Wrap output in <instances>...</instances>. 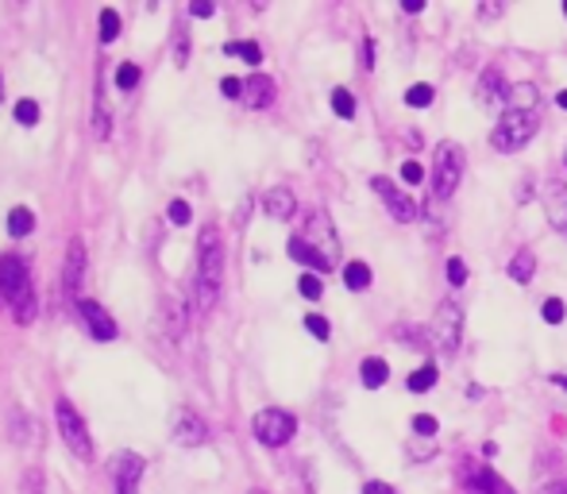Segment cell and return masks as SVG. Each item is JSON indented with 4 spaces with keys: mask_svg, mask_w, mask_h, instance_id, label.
<instances>
[{
    "mask_svg": "<svg viewBox=\"0 0 567 494\" xmlns=\"http://www.w3.org/2000/svg\"><path fill=\"white\" fill-rule=\"evenodd\" d=\"M143 472H147V460L135 456V452H116V456L109 460V475H113L116 494H135V491H140Z\"/></svg>",
    "mask_w": 567,
    "mask_h": 494,
    "instance_id": "9c48e42d",
    "label": "cell"
},
{
    "mask_svg": "<svg viewBox=\"0 0 567 494\" xmlns=\"http://www.w3.org/2000/svg\"><path fill=\"white\" fill-rule=\"evenodd\" d=\"M78 309H82V321L85 329H90V337L97 340V344H109V340H116V321L109 317L105 306H97V301H78Z\"/></svg>",
    "mask_w": 567,
    "mask_h": 494,
    "instance_id": "7c38bea8",
    "label": "cell"
},
{
    "mask_svg": "<svg viewBox=\"0 0 567 494\" xmlns=\"http://www.w3.org/2000/svg\"><path fill=\"white\" fill-rule=\"evenodd\" d=\"M166 217H171V225H189L194 220V213H189V202H171V209H166Z\"/></svg>",
    "mask_w": 567,
    "mask_h": 494,
    "instance_id": "8d00e7d4",
    "label": "cell"
},
{
    "mask_svg": "<svg viewBox=\"0 0 567 494\" xmlns=\"http://www.w3.org/2000/svg\"><path fill=\"white\" fill-rule=\"evenodd\" d=\"M556 382H560V387L567 390V374H556Z\"/></svg>",
    "mask_w": 567,
    "mask_h": 494,
    "instance_id": "f907efd6",
    "label": "cell"
},
{
    "mask_svg": "<svg viewBox=\"0 0 567 494\" xmlns=\"http://www.w3.org/2000/svg\"><path fill=\"white\" fill-rule=\"evenodd\" d=\"M421 8H425V4H421V0H402V12H405V16H417Z\"/></svg>",
    "mask_w": 567,
    "mask_h": 494,
    "instance_id": "7dc6e473",
    "label": "cell"
},
{
    "mask_svg": "<svg viewBox=\"0 0 567 494\" xmlns=\"http://www.w3.org/2000/svg\"><path fill=\"white\" fill-rule=\"evenodd\" d=\"M23 491L28 494H43V472H39V467H31L28 475H23V483H20Z\"/></svg>",
    "mask_w": 567,
    "mask_h": 494,
    "instance_id": "b9f144b4",
    "label": "cell"
},
{
    "mask_svg": "<svg viewBox=\"0 0 567 494\" xmlns=\"http://www.w3.org/2000/svg\"><path fill=\"white\" fill-rule=\"evenodd\" d=\"M16 121H20L23 127H35L39 124V105L31 97L16 101Z\"/></svg>",
    "mask_w": 567,
    "mask_h": 494,
    "instance_id": "f546056e",
    "label": "cell"
},
{
    "mask_svg": "<svg viewBox=\"0 0 567 494\" xmlns=\"http://www.w3.org/2000/svg\"><path fill=\"white\" fill-rule=\"evenodd\" d=\"M290 259L293 263H301V267H309V270H317V275H324V270H332V263L324 259L321 251H317L309 240H301V236H293L290 240Z\"/></svg>",
    "mask_w": 567,
    "mask_h": 494,
    "instance_id": "d6986e66",
    "label": "cell"
},
{
    "mask_svg": "<svg viewBox=\"0 0 567 494\" xmlns=\"http://www.w3.org/2000/svg\"><path fill=\"white\" fill-rule=\"evenodd\" d=\"M429 337H433V344L441 348L444 356L460 352V340H463V309L455 306V301H441V309H436L433 325H429Z\"/></svg>",
    "mask_w": 567,
    "mask_h": 494,
    "instance_id": "52a82bcc",
    "label": "cell"
},
{
    "mask_svg": "<svg viewBox=\"0 0 567 494\" xmlns=\"http://www.w3.org/2000/svg\"><path fill=\"white\" fill-rule=\"evenodd\" d=\"M262 209L275 220H290L293 213H298V197H293L290 186H270L267 197H262Z\"/></svg>",
    "mask_w": 567,
    "mask_h": 494,
    "instance_id": "e0dca14e",
    "label": "cell"
},
{
    "mask_svg": "<svg viewBox=\"0 0 567 494\" xmlns=\"http://www.w3.org/2000/svg\"><path fill=\"white\" fill-rule=\"evenodd\" d=\"M251 429H255V441H259V444H267V449H282V444H290L293 433H298V418L270 405V410L255 413Z\"/></svg>",
    "mask_w": 567,
    "mask_h": 494,
    "instance_id": "8992f818",
    "label": "cell"
},
{
    "mask_svg": "<svg viewBox=\"0 0 567 494\" xmlns=\"http://www.w3.org/2000/svg\"><path fill=\"white\" fill-rule=\"evenodd\" d=\"M363 494H398V491L390 487V483H379V480H374V483H367Z\"/></svg>",
    "mask_w": 567,
    "mask_h": 494,
    "instance_id": "f6af8a7d",
    "label": "cell"
},
{
    "mask_svg": "<svg viewBox=\"0 0 567 494\" xmlns=\"http://www.w3.org/2000/svg\"><path fill=\"white\" fill-rule=\"evenodd\" d=\"M359 379H363V387H367V390L386 387V379H390L386 360H379V356H371V360H363V368H359Z\"/></svg>",
    "mask_w": 567,
    "mask_h": 494,
    "instance_id": "44dd1931",
    "label": "cell"
},
{
    "mask_svg": "<svg viewBox=\"0 0 567 494\" xmlns=\"http://www.w3.org/2000/svg\"><path fill=\"white\" fill-rule=\"evenodd\" d=\"M467 487H471V494H517L498 472H494V467H486V464L471 467V472H467Z\"/></svg>",
    "mask_w": 567,
    "mask_h": 494,
    "instance_id": "2e32d148",
    "label": "cell"
},
{
    "mask_svg": "<svg viewBox=\"0 0 567 494\" xmlns=\"http://www.w3.org/2000/svg\"><path fill=\"white\" fill-rule=\"evenodd\" d=\"M116 85H120V90H135V85H140V66L124 62V66L116 70Z\"/></svg>",
    "mask_w": 567,
    "mask_h": 494,
    "instance_id": "836d02e7",
    "label": "cell"
},
{
    "mask_svg": "<svg viewBox=\"0 0 567 494\" xmlns=\"http://www.w3.org/2000/svg\"><path fill=\"white\" fill-rule=\"evenodd\" d=\"M540 317H545L548 325H560L564 317H567V306H564L560 298H548V301H545V309H540Z\"/></svg>",
    "mask_w": 567,
    "mask_h": 494,
    "instance_id": "e575fe53",
    "label": "cell"
},
{
    "mask_svg": "<svg viewBox=\"0 0 567 494\" xmlns=\"http://www.w3.org/2000/svg\"><path fill=\"white\" fill-rule=\"evenodd\" d=\"M209 441V425H205L197 413L182 410L178 418H174V444H182V449H197V444Z\"/></svg>",
    "mask_w": 567,
    "mask_h": 494,
    "instance_id": "9a60e30c",
    "label": "cell"
},
{
    "mask_svg": "<svg viewBox=\"0 0 567 494\" xmlns=\"http://www.w3.org/2000/svg\"><path fill=\"white\" fill-rule=\"evenodd\" d=\"M540 494H567V480H556V483H548Z\"/></svg>",
    "mask_w": 567,
    "mask_h": 494,
    "instance_id": "c3c4849f",
    "label": "cell"
},
{
    "mask_svg": "<svg viewBox=\"0 0 567 494\" xmlns=\"http://www.w3.org/2000/svg\"><path fill=\"white\" fill-rule=\"evenodd\" d=\"M298 290H301V298H309V301H317L324 294V282L317 275H301V282H298Z\"/></svg>",
    "mask_w": 567,
    "mask_h": 494,
    "instance_id": "d6a6232c",
    "label": "cell"
},
{
    "mask_svg": "<svg viewBox=\"0 0 567 494\" xmlns=\"http://www.w3.org/2000/svg\"><path fill=\"white\" fill-rule=\"evenodd\" d=\"M166 321H171V337L178 340L182 332H186V306H182V298H166Z\"/></svg>",
    "mask_w": 567,
    "mask_h": 494,
    "instance_id": "484cf974",
    "label": "cell"
},
{
    "mask_svg": "<svg viewBox=\"0 0 567 494\" xmlns=\"http://www.w3.org/2000/svg\"><path fill=\"white\" fill-rule=\"evenodd\" d=\"M54 421H59V436L78 460H90L93 456V441H90V429H85V418L74 410L70 398H59L54 402Z\"/></svg>",
    "mask_w": 567,
    "mask_h": 494,
    "instance_id": "5b68a950",
    "label": "cell"
},
{
    "mask_svg": "<svg viewBox=\"0 0 567 494\" xmlns=\"http://www.w3.org/2000/svg\"><path fill=\"white\" fill-rule=\"evenodd\" d=\"M0 298L12 306L16 321L28 325L35 317V286H31L23 259H16V255H0Z\"/></svg>",
    "mask_w": 567,
    "mask_h": 494,
    "instance_id": "7a4b0ae2",
    "label": "cell"
},
{
    "mask_svg": "<svg viewBox=\"0 0 567 494\" xmlns=\"http://www.w3.org/2000/svg\"><path fill=\"white\" fill-rule=\"evenodd\" d=\"M564 16H567V0H564Z\"/></svg>",
    "mask_w": 567,
    "mask_h": 494,
    "instance_id": "f5cc1de1",
    "label": "cell"
},
{
    "mask_svg": "<svg viewBox=\"0 0 567 494\" xmlns=\"http://www.w3.org/2000/svg\"><path fill=\"white\" fill-rule=\"evenodd\" d=\"M533 275H537V259H533L529 247H522V251L509 259V278H514V282H522V286H529Z\"/></svg>",
    "mask_w": 567,
    "mask_h": 494,
    "instance_id": "ffe728a7",
    "label": "cell"
},
{
    "mask_svg": "<svg viewBox=\"0 0 567 494\" xmlns=\"http://www.w3.org/2000/svg\"><path fill=\"white\" fill-rule=\"evenodd\" d=\"M31 429H35V425H31V418H23V413L16 410L12 413V441L16 444H31Z\"/></svg>",
    "mask_w": 567,
    "mask_h": 494,
    "instance_id": "1f68e13d",
    "label": "cell"
},
{
    "mask_svg": "<svg viewBox=\"0 0 567 494\" xmlns=\"http://www.w3.org/2000/svg\"><path fill=\"white\" fill-rule=\"evenodd\" d=\"M537 113H517V109H509V113H502V121L494 124V132H491V147L494 151H522L525 143L537 135Z\"/></svg>",
    "mask_w": 567,
    "mask_h": 494,
    "instance_id": "277c9868",
    "label": "cell"
},
{
    "mask_svg": "<svg viewBox=\"0 0 567 494\" xmlns=\"http://www.w3.org/2000/svg\"><path fill=\"white\" fill-rule=\"evenodd\" d=\"M564 163H567V151H564Z\"/></svg>",
    "mask_w": 567,
    "mask_h": 494,
    "instance_id": "db71d44e",
    "label": "cell"
},
{
    "mask_svg": "<svg viewBox=\"0 0 567 494\" xmlns=\"http://www.w3.org/2000/svg\"><path fill=\"white\" fill-rule=\"evenodd\" d=\"M363 66L374 70V39H367V43H363Z\"/></svg>",
    "mask_w": 567,
    "mask_h": 494,
    "instance_id": "bcb514c9",
    "label": "cell"
},
{
    "mask_svg": "<svg viewBox=\"0 0 567 494\" xmlns=\"http://www.w3.org/2000/svg\"><path fill=\"white\" fill-rule=\"evenodd\" d=\"M371 189L382 197V205H386L390 217H394L398 225H413V220H421L417 197H413L410 189L398 186V182H390V178H371Z\"/></svg>",
    "mask_w": 567,
    "mask_h": 494,
    "instance_id": "ba28073f",
    "label": "cell"
},
{
    "mask_svg": "<svg viewBox=\"0 0 567 494\" xmlns=\"http://www.w3.org/2000/svg\"><path fill=\"white\" fill-rule=\"evenodd\" d=\"M449 282H452V286H463V282H467V263H463L460 255H452V259H449Z\"/></svg>",
    "mask_w": 567,
    "mask_h": 494,
    "instance_id": "f35d334b",
    "label": "cell"
},
{
    "mask_svg": "<svg viewBox=\"0 0 567 494\" xmlns=\"http://www.w3.org/2000/svg\"><path fill=\"white\" fill-rule=\"evenodd\" d=\"M213 12H217L213 0H194V4H189V16H197V20H209Z\"/></svg>",
    "mask_w": 567,
    "mask_h": 494,
    "instance_id": "ee69618b",
    "label": "cell"
},
{
    "mask_svg": "<svg viewBox=\"0 0 567 494\" xmlns=\"http://www.w3.org/2000/svg\"><path fill=\"white\" fill-rule=\"evenodd\" d=\"M463 166H467V158H463V147L460 143H441L433 155V197L436 202H449L455 194V186H460L463 178Z\"/></svg>",
    "mask_w": 567,
    "mask_h": 494,
    "instance_id": "3957f363",
    "label": "cell"
},
{
    "mask_svg": "<svg viewBox=\"0 0 567 494\" xmlns=\"http://www.w3.org/2000/svg\"><path fill=\"white\" fill-rule=\"evenodd\" d=\"M306 329H309V332H313V337H317V340H329V337H332L329 321H324V317H321V313H309V317H306Z\"/></svg>",
    "mask_w": 567,
    "mask_h": 494,
    "instance_id": "74e56055",
    "label": "cell"
},
{
    "mask_svg": "<svg viewBox=\"0 0 567 494\" xmlns=\"http://www.w3.org/2000/svg\"><path fill=\"white\" fill-rule=\"evenodd\" d=\"M436 379H441L436 363H421V368L410 374V382H405V387H410L413 394H425V390H433V387H436Z\"/></svg>",
    "mask_w": 567,
    "mask_h": 494,
    "instance_id": "603a6c76",
    "label": "cell"
},
{
    "mask_svg": "<svg viewBox=\"0 0 567 494\" xmlns=\"http://www.w3.org/2000/svg\"><path fill=\"white\" fill-rule=\"evenodd\" d=\"M0 101H4V78H0Z\"/></svg>",
    "mask_w": 567,
    "mask_h": 494,
    "instance_id": "816d5d0a",
    "label": "cell"
},
{
    "mask_svg": "<svg viewBox=\"0 0 567 494\" xmlns=\"http://www.w3.org/2000/svg\"><path fill=\"white\" fill-rule=\"evenodd\" d=\"M85 267H90V255H85V244L74 236V240H70V247H66V267H62V282H66L70 298H78V290H82Z\"/></svg>",
    "mask_w": 567,
    "mask_h": 494,
    "instance_id": "5bb4252c",
    "label": "cell"
},
{
    "mask_svg": "<svg viewBox=\"0 0 567 494\" xmlns=\"http://www.w3.org/2000/svg\"><path fill=\"white\" fill-rule=\"evenodd\" d=\"M301 240H309L317 247V251L324 255V259L337 267V259H340V236H337V228H332V220H329V213H313V217L306 220V236Z\"/></svg>",
    "mask_w": 567,
    "mask_h": 494,
    "instance_id": "8fae6325",
    "label": "cell"
},
{
    "mask_svg": "<svg viewBox=\"0 0 567 494\" xmlns=\"http://www.w3.org/2000/svg\"><path fill=\"white\" fill-rule=\"evenodd\" d=\"M120 16H116V8H101V43H113V39L120 35Z\"/></svg>",
    "mask_w": 567,
    "mask_h": 494,
    "instance_id": "83f0119b",
    "label": "cell"
},
{
    "mask_svg": "<svg viewBox=\"0 0 567 494\" xmlns=\"http://www.w3.org/2000/svg\"><path fill=\"white\" fill-rule=\"evenodd\" d=\"M413 433H417V436H436V433H441V425H436L433 413H417V418H413Z\"/></svg>",
    "mask_w": 567,
    "mask_h": 494,
    "instance_id": "d590c367",
    "label": "cell"
},
{
    "mask_svg": "<svg viewBox=\"0 0 567 494\" xmlns=\"http://www.w3.org/2000/svg\"><path fill=\"white\" fill-rule=\"evenodd\" d=\"M332 113H337L340 121H351V116H355V97H351L348 90H332Z\"/></svg>",
    "mask_w": 567,
    "mask_h": 494,
    "instance_id": "f1b7e54d",
    "label": "cell"
},
{
    "mask_svg": "<svg viewBox=\"0 0 567 494\" xmlns=\"http://www.w3.org/2000/svg\"><path fill=\"white\" fill-rule=\"evenodd\" d=\"M244 105H251V109L275 105V82H270L267 74H251L244 82Z\"/></svg>",
    "mask_w": 567,
    "mask_h": 494,
    "instance_id": "ac0fdd59",
    "label": "cell"
},
{
    "mask_svg": "<svg viewBox=\"0 0 567 494\" xmlns=\"http://www.w3.org/2000/svg\"><path fill=\"white\" fill-rule=\"evenodd\" d=\"M556 105H560L564 113H567V90H564V93H556Z\"/></svg>",
    "mask_w": 567,
    "mask_h": 494,
    "instance_id": "681fc988",
    "label": "cell"
},
{
    "mask_svg": "<svg viewBox=\"0 0 567 494\" xmlns=\"http://www.w3.org/2000/svg\"><path fill=\"white\" fill-rule=\"evenodd\" d=\"M31 228H35V213L31 209H12L8 213V236H16V240H20V236H31Z\"/></svg>",
    "mask_w": 567,
    "mask_h": 494,
    "instance_id": "cb8c5ba5",
    "label": "cell"
},
{
    "mask_svg": "<svg viewBox=\"0 0 567 494\" xmlns=\"http://www.w3.org/2000/svg\"><path fill=\"white\" fill-rule=\"evenodd\" d=\"M475 101L486 109V113H509V93H506V78H502L498 66L483 70L475 85Z\"/></svg>",
    "mask_w": 567,
    "mask_h": 494,
    "instance_id": "30bf717a",
    "label": "cell"
},
{
    "mask_svg": "<svg viewBox=\"0 0 567 494\" xmlns=\"http://www.w3.org/2000/svg\"><path fill=\"white\" fill-rule=\"evenodd\" d=\"M220 286H225V240L217 225H205L197 240V309L202 313L217 309Z\"/></svg>",
    "mask_w": 567,
    "mask_h": 494,
    "instance_id": "6da1fadb",
    "label": "cell"
},
{
    "mask_svg": "<svg viewBox=\"0 0 567 494\" xmlns=\"http://www.w3.org/2000/svg\"><path fill=\"white\" fill-rule=\"evenodd\" d=\"M174 59H178V66H186V62H189V35H186V28H178V35H174Z\"/></svg>",
    "mask_w": 567,
    "mask_h": 494,
    "instance_id": "ab89813d",
    "label": "cell"
},
{
    "mask_svg": "<svg viewBox=\"0 0 567 494\" xmlns=\"http://www.w3.org/2000/svg\"><path fill=\"white\" fill-rule=\"evenodd\" d=\"M433 97H436V90L429 82H417V85L405 90V105H413V109H429L433 105Z\"/></svg>",
    "mask_w": 567,
    "mask_h": 494,
    "instance_id": "4316f807",
    "label": "cell"
},
{
    "mask_svg": "<svg viewBox=\"0 0 567 494\" xmlns=\"http://www.w3.org/2000/svg\"><path fill=\"white\" fill-rule=\"evenodd\" d=\"M540 202H545V213H548V225L556 228V233L567 236V186L560 178L545 182V189H540Z\"/></svg>",
    "mask_w": 567,
    "mask_h": 494,
    "instance_id": "4fadbf2b",
    "label": "cell"
},
{
    "mask_svg": "<svg viewBox=\"0 0 567 494\" xmlns=\"http://www.w3.org/2000/svg\"><path fill=\"white\" fill-rule=\"evenodd\" d=\"M220 90H225V97H231V101H244V82H239V78H225Z\"/></svg>",
    "mask_w": 567,
    "mask_h": 494,
    "instance_id": "7bdbcfd3",
    "label": "cell"
},
{
    "mask_svg": "<svg viewBox=\"0 0 567 494\" xmlns=\"http://www.w3.org/2000/svg\"><path fill=\"white\" fill-rule=\"evenodd\" d=\"M225 51H228V54H239V59H244V62H251V66H259V62H262L259 43H228Z\"/></svg>",
    "mask_w": 567,
    "mask_h": 494,
    "instance_id": "4dcf8cb0",
    "label": "cell"
},
{
    "mask_svg": "<svg viewBox=\"0 0 567 494\" xmlns=\"http://www.w3.org/2000/svg\"><path fill=\"white\" fill-rule=\"evenodd\" d=\"M537 101H540V93H537V85H514V93H509V109H517V113H533L537 109Z\"/></svg>",
    "mask_w": 567,
    "mask_h": 494,
    "instance_id": "7402d4cb",
    "label": "cell"
},
{
    "mask_svg": "<svg viewBox=\"0 0 567 494\" xmlns=\"http://www.w3.org/2000/svg\"><path fill=\"white\" fill-rule=\"evenodd\" d=\"M421 178H425V166L413 163V158H405V163H402V182H410V186H417Z\"/></svg>",
    "mask_w": 567,
    "mask_h": 494,
    "instance_id": "60d3db41",
    "label": "cell"
},
{
    "mask_svg": "<svg viewBox=\"0 0 567 494\" xmlns=\"http://www.w3.org/2000/svg\"><path fill=\"white\" fill-rule=\"evenodd\" d=\"M343 286H348V290H367V286H371V267H367V263H348V267H343Z\"/></svg>",
    "mask_w": 567,
    "mask_h": 494,
    "instance_id": "d4e9b609",
    "label": "cell"
}]
</instances>
